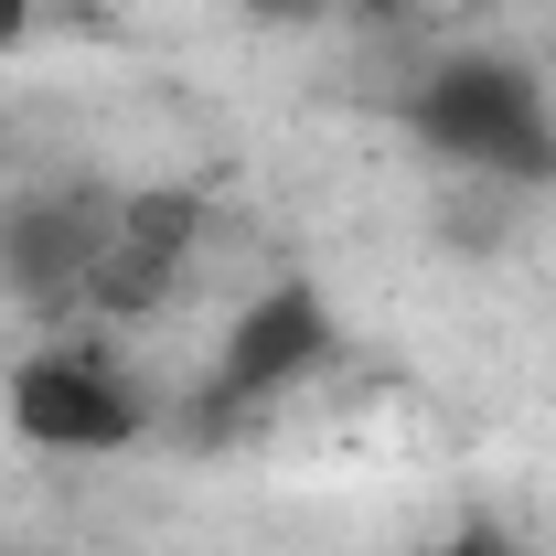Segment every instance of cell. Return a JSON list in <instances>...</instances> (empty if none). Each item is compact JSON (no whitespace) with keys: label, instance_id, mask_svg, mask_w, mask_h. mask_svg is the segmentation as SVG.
I'll list each match as a JSON object with an SVG mask.
<instances>
[{"label":"cell","instance_id":"obj_1","mask_svg":"<svg viewBox=\"0 0 556 556\" xmlns=\"http://www.w3.org/2000/svg\"><path fill=\"white\" fill-rule=\"evenodd\" d=\"M332 364H343V300L311 268H278V278H257V289L236 300V321L214 332V353H204V375L182 386L172 428H182L193 450H236V439L268 428L289 396H311Z\"/></svg>","mask_w":556,"mask_h":556},{"label":"cell","instance_id":"obj_2","mask_svg":"<svg viewBox=\"0 0 556 556\" xmlns=\"http://www.w3.org/2000/svg\"><path fill=\"white\" fill-rule=\"evenodd\" d=\"M396 118L439 172L482 193H556V86L514 54H439L396 97Z\"/></svg>","mask_w":556,"mask_h":556},{"label":"cell","instance_id":"obj_3","mask_svg":"<svg viewBox=\"0 0 556 556\" xmlns=\"http://www.w3.org/2000/svg\"><path fill=\"white\" fill-rule=\"evenodd\" d=\"M0 417L22 450H54V460H118L161 428V396L139 386V364L108 332H54L11 364L0 386Z\"/></svg>","mask_w":556,"mask_h":556},{"label":"cell","instance_id":"obj_4","mask_svg":"<svg viewBox=\"0 0 556 556\" xmlns=\"http://www.w3.org/2000/svg\"><path fill=\"white\" fill-rule=\"evenodd\" d=\"M108 214H118V182H97V172L0 193V300L33 311V321H75L86 311V268L108 247Z\"/></svg>","mask_w":556,"mask_h":556},{"label":"cell","instance_id":"obj_5","mask_svg":"<svg viewBox=\"0 0 556 556\" xmlns=\"http://www.w3.org/2000/svg\"><path fill=\"white\" fill-rule=\"evenodd\" d=\"M204 257V193L193 182H118V214H108V247L86 268V332H129L150 321Z\"/></svg>","mask_w":556,"mask_h":556},{"label":"cell","instance_id":"obj_6","mask_svg":"<svg viewBox=\"0 0 556 556\" xmlns=\"http://www.w3.org/2000/svg\"><path fill=\"white\" fill-rule=\"evenodd\" d=\"M268 22H311V11H353V22H407V0H247Z\"/></svg>","mask_w":556,"mask_h":556},{"label":"cell","instance_id":"obj_7","mask_svg":"<svg viewBox=\"0 0 556 556\" xmlns=\"http://www.w3.org/2000/svg\"><path fill=\"white\" fill-rule=\"evenodd\" d=\"M428 556H525V546H514L503 525H460V535H439Z\"/></svg>","mask_w":556,"mask_h":556},{"label":"cell","instance_id":"obj_8","mask_svg":"<svg viewBox=\"0 0 556 556\" xmlns=\"http://www.w3.org/2000/svg\"><path fill=\"white\" fill-rule=\"evenodd\" d=\"M33 22H43V0H0V54H22V43H33Z\"/></svg>","mask_w":556,"mask_h":556}]
</instances>
